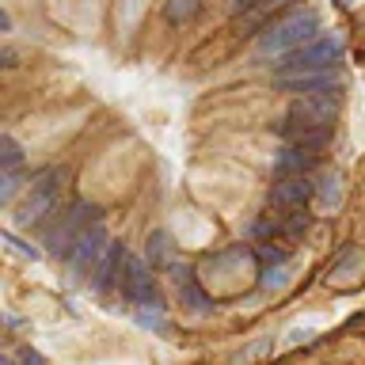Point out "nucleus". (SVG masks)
Returning <instances> with one entry per match:
<instances>
[{
    "instance_id": "nucleus-24",
    "label": "nucleus",
    "mask_w": 365,
    "mask_h": 365,
    "mask_svg": "<svg viewBox=\"0 0 365 365\" xmlns=\"http://www.w3.org/2000/svg\"><path fill=\"white\" fill-rule=\"evenodd\" d=\"M335 4H339V8H350V4H354V0H335Z\"/></svg>"
},
{
    "instance_id": "nucleus-20",
    "label": "nucleus",
    "mask_w": 365,
    "mask_h": 365,
    "mask_svg": "<svg viewBox=\"0 0 365 365\" xmlns=\"http://www.w3.org/2000/svg\"><path fill=\"white\" fill-rule=\"evenodd\" d=\"M141 324H145V327H160V331L168 327V324H164V316H160V312H141Z\"/></svg>"
},
{
    "instance_id": "nucleus-11",
    "label": "nucleus",
    "mask_w": 365,
    "mask_h": 365,
    "mask_svg": "<svg viewBox=\"0 0 365 365\" xmlns=\"http://www.w3.org/2000/svg\"><path fill=\"white\" fill-rule=\"evenodd\" d=\"M312 164H316V153H312V148H297V145L282 148V156L274 160L278 175H304V171L312 168Z\"/></svg>"
},
{
    "instance_id": "nucleus-22",
    "label": "nucleus",
    "mask_w": 365,
    "mask_h": 365,
    "mask_svg": "<svg viewBox=\"0 0 365 365\" xmlns=\"http://www.w3.org/2000/svg\"><path fill=\"white\" fill-rule=\"evenodd\" d=\"M259 0H228V8H232V16H240V11H247V8H255Z\"/></svg>"
},
{
    "instance_id": "nucleus-9",
    "label": "nucleus",
    "mask_w": 365,
    "mask_h": 365,
    "mask_svg": "<svg viewBox=\"0 0 365 365\" xmlns=\"http://www.w3.org/2000/svg\"><path fill=\"white\" fill-rule=\"evenodd\" d=\"M312 190H316V182H308L304 175H282L270 187V202L285 205V210H301V205L312 198Z\"/></svg>"
},
{
    "instance_id": "nucleus-6",
    "label": "nucleus",
    "mask_w": 365,
    "mask_h": 365,
    "mask_svg": "<svg viewBox=\"0 0 365 365\" xmlns=\"http://www.w3.org/2000/svg\"><path fill=\"white\" fill-rule=\"evenodd\" d=\"M122 289L125 297H130L133 304H153L156 312H160V293H156V282H153V274H148V267L141 259H130L125 262V274H122Z\"/></svg>"
},
{
    "instance_id": "nucleus-17",
    "label": "nucleus",
    "mask_w": 365,
    "mask_h": 365,
    "mask_svg": "<svg viewBox=\"0 0 365 365\" xmlns=\"http://www.w3.org/2000/svg\"><path fill=\"white\" fill-rule=\"evenodd\" d=\"M4 244L11 251H19V255H27V259H38V247H31V244H23V240H16L11 232H4Z\"/></svg>"
},
{
    "instance_id": "nucleus-19",
    "label": "nucleus",
    "mask_w": 365,
    "mask_h": 365,
    "mask_svg": "<svg viewBox=\"0 0 365 365\" xmlns=\"http://www.w3.org/2000/svg\"><path fill=\"white\" fill-rule=\"evenodd\" d=\"M304 228H308V213H293L289 221H285V232H289V236H301Z\"/></svg>"
},
{
    "instance_id": "nucleus-13",
    "label": "nucleus",
    "mask_w": 365,
    "mask_h": 365,
    "mask_svg": "<svg viewBox=\"0 0 365 365\" xmlns=\"http://www.w3.org/2000/svg\"><path fill=\"white\" fill-rule=\"evenodd\" d=\"M148 262L160 270H175V244L168 232H153L148 236Z\"/></svg>"
},
{
    "instance_id": "nucleus-18",
    "label": "nucleus",
    "mask_w": 365,
    "mask_h": 365,
    "mask_svg": "<svg viewBox=\"0 0 365 365\" xmlns=\"http://www.w3.org/2000/svg\"><path fill=\"white\" fill-rule=\"evenodd\" d=\"M262 289H278V285H285V270H262Z\"/></svg>"
},
{
    "instance_id": "nucleus-23",
    "label": "nucleus",
    "mask_w": 365,
    "mask_h": 365,
    "mask_svg": "<svg viewBox=\"0 0 365 365\" xmlns=\"http://www.w3.org/2000/svg\"><path fill=\"white\" fill-rule=\"evenodd\" d=\"M259 255L267 259V262H282V259H285V251H278V247H262Z\"/></svg>"
},
{
    "instance_id": "nucleus-21",
    "label": "nucleus",
    "mask_w": 365,
    "mask_h": 365,
    "mask_svg": "<svg viewBox=\"0 0 365 365\" xmlns=\"http://www.w3.org/2000/svg\"><path fill=\"white\" fill-rule=\"evenodd\" d=\"M19 365H46V358H42L38 350H23L19 354Z\"/></svg>"
},
{
    "instance_id": "nucleus-4",
    "label": "nucleus",
    "mask_w": 365,
    "mask_h": 365,
    "mask_svg": "<svg viewBox=\"0 0 365 365\" xmlns=\"http://www.w3.org/2000/svg\"><path fill=\"white\" fill-rule=\"evenodd\" d=\"M99 225V205H91V202H76L68 213H61V221H57L50 228V236H46V244H50L53 255H73V247H76V240L88 232V228H96Z\"/></svg>"
},
{
    "instance_id": "nucleus-8",
    "label": "nucleus",
    "mask_w": 365,
    "mask_h": 365,
    "mask_svg": "<svg viewBox=\"0 0 365 365\" xmlns=\"http://www.w3.org/2000/svg\"><path fill=\"white\" fill-rule=\"evenodd\" d=\"M293 0H259L255 8H247V11H240L236 16V34H262L274 23V16H278V11H285L289 8Z\"/></svg>"
},
{
    "instance_id": "nucleus-1",
    "label": "nucleus",
    "mask_w": 365,
    "mask_h": 365,
    "mask_svg": "<svg viewBox=\"0 0 365 365\" xmlns=\"http://www.w3.org/2000/svg\"><path fill=\"white\" fill-rule=\"evenodd\" d=\"M316 31H319V16L312 8H297L289 16L274 19L267 31L259 34V53L262 57H285L301 46L316 42Z\"/></svg>"
},
{
    "instance_id": "nucleus-7",
    "label": "nucleus",
    "mask_w": 365,
    "mask_h": 365,
    "mask_svg": "<svg viewBox=\"0 0 365 365\" xmlns=\"http://www.w3.org/2000/svg\"><path fill=\"white\" fill-rule=\"evenodd\" d=\"M107 228L96 225V228H88L84 236L76 240V247H73V255H68V262H73L76 270H91V267H99V259L107 255Z\"/></svg>"
},
{
    "instance_id": "nucleus-2",
    "label": "nucleus",
    "mask_w": 365,
    "mask_h": 365,
    "mask_svg": "<svg viewBox=\"0 0 365 365\" xmlns=\"http://www.w3.org/2000/svg\"><path fill=\"white\" fill-rule=\"evenodd\" d=\"M61 187H65V171L61 168L38 171L34 182H31L27 202H23L19 213H16V225H34V221H42L46 213H53L57 202H61Z\"/></svg>"
},
{
    "instance_id": "nucleus-16",
    "label": "nucleus",
    "mask_w": 365,
    "mask_h": 365,
    "mask_svg": "<svg viewBox=\"0 0 365 365\" xmlns=\"http://www.w3.org/2000/svg\"><path fill=\"white\" fill-rule=\"evenodd\" d=\"M339 198H342V187H339V175H327V179H319V202L327 205H339Z\"/></svg>"
},
{
    "instance_id": "nucleus-15",
    "label": "nucleus",
    "mask_w": 365,
    "mask_h": 365,
    "mask_svg": "<svg viewBox=\"0 0 365 365\" xmlns=\"http://www.w3.org/2000/svg\"><path fill=\"white\" fill-rule=\"evenodd\" d=\"M0 160H4V171H16L23 164V153H19V145H16V137H0Z\"/></svg>"
},
{
    "instance_id": "nucleus-12",
    "label": "nucleus",
    "mask_w": 365,
    "mask_h": 365,
    "mask_svg": "<svg viewBox=\"0 0 365 365\" xmlns=\"http://www.w3.org/2000/svg\"><path fill=\"white\" fill-rule=\"evenodd\" d=\"M130 262V255H125V247L122 244H110L107 247V255L99 259V267H96V289H107V285L118 278V270Z\"/></svg>"
},
{
    "instance_id": "nucleus-3",
    "label": "nucleus",
    "mask_w": 365,
    "mask_h": 365,
    "mask_svg": "<svg viewBox=\"0 0 365 365\" xmlns=\"http://www.w3.org/2000/svg\"><path fill=\"white\" fill-rule=\"evenodd\" d=\"M342 57V38H316L301 46V50L285 53L278 61V73L274 76H289V73H327V68H335V61Z\"/></svg>"
},
{
    "instance_id": "nucleus-10",
    "label": "nucleus",
    "mask_w": 365,
    "mask_h": 365,
    "mask_svg": "<svg viewBox=\"0 0 365 365\" xmlns=\"http://www.w3.org/2000/svg\"><path fill=\"white\" fill-rule=\"evenodd\" d=\"M175 285H179V293H182V301H187L194 312H210V297H205V289L198 282H194V270L190 267H175Z\"/></svg>"
},
{
    "instance_id": "nucleus-14",
    "label": "nucleus",
    "mask_w": 365,
    "mask_h": 365,
    "mask_svg": "<svg viewBox=\"0 0 365 365\" xmlns=\"http://www.w3.org/2000/svg\"><path fill=\"white\" fill-rule=\"evenodd\" d=\"M202 11V0H164V19L171 27H182V23H194Z\"/></svg>"
},
{
    "instance_id": "nucleus-25",
    "label": "nucleus",
    "mask_w": 365,
    "mask_h": 365,
    "mask_svg": "<svg viewBox=\"0 0 365 365\" xmlns=\"http://www.w3.org/2000/svg\"><path fill=\"white\" fill-rule=\"evenodd\" d=\"M0 365H11V358H0Z\"/></svg>"
},
{
    "instance_id": "nucleus-5",
    "label": "nucleus",
    "mask_w": 365,
    "mask_h": 365,
    "mask_svg": "<svg viewBox=\"0 0 365 365\" xmlns=\"http://www.w3.org/2000/svg\"><path fill=\"white\" fill-rule=\"evenodd\" d=\"M274 88H278V91H289V96H297V99L339 96L342 76L335 73V68H327V73H289V76H274Z\"/></svg>"
}]
</instances>
